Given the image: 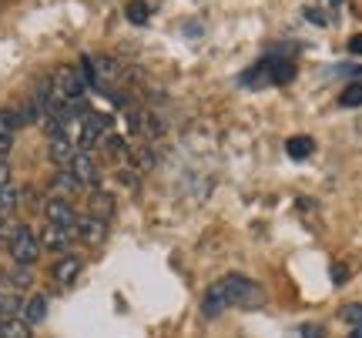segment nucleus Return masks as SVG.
<instances>
[{
  "label": "nucleus",
  "instance_id": "aec40b11",
  "mask_svg": "<svg viewBox=\"0 0 362 338\" xmlns=\"http://www.w3.org/2000/svg\"><path fill=\"white\" fill-rule=\"evenodd\" d=\"M11 147H13V131L0 128V157H4V155H11Z\"/></svg>",
  "mask_w": 362,
  "mask_h": 338
},
{
  "label": "nucleus",
  "instance_id": "4468645a",
  "mask_svg": "<svg viewBox=\"0 0 362 338\" xmlns=\"http://www.w3.org/2000/svg\"><path fill=\"white\" fill-rule=\"evenodd\" d=\"M47 318V298L44 295H34V298L24 305V322L27 325H40Z\"/></svg>",
  "mask_w": 362,
  "mask_h": 338
},
{
  "label": "nucleus",
  "instance_id": "f3484780",
  "mask_svg": "<svg viewBox=\"0 0 362 338\" xmlns=\"http://www.w3.org/2000/svg\"><path fill=\"white\" fill-rule=\"evenodd\" d=\"M339 318L352 328H362V301H349V305H342L339 308Z\"/></svg>",
  "mask_w": 362,
  "mask_h": 338
},
{
  "label": "nucleus",
  "instance_id": "9d476101",
  "mask_svg": "<svg viewBox=\"0 0 362 338\" xmlns=\"http://www.w3.org/2000/svg\"><path fill=\"white\" fill-rule=\"evenodd\" d=\"M74 144H71V138L67 134H61V138H51V161L57 164V168H71V161H74Z\"/></svg>",
  "mask_w": 362,
  "mask_h": 338
},
{
  "label": "nucleus",
  "instance_id": "5701e85b",
  "mask_svg": "<svg viewBox=\"0 0 362 338\" xmlns=\"http://www.w3.org/2000/svg\"><path fill=\"white\" fill-rule=\"evenodd\" d=\"M302 338H325V332H322V325H305L302 328Z\"/></svg>",
  "mask_w": 362,
  "mask_h": 338
},
{
  "label": "nucleus",
  "instance_id": "f8f14e48",
  "mask_svg": "<svg viewBox=\"0 0 362 338\" xmlns=\"http://www.w3.org/2000/svg\"><path fill=\"white\" fill-rule=\"evenodd\" d=\"M285 151H288V157H296V161H305V157H312V151H315V141L305 138V134H296V138L285 141Z\"/></svg>",
  "mask_w": 362,
  "mask_h": 338
},
{
  "label": "nucleus",
  "instance_id": "39448f33",
  "mask_svg": "<svg viewBox=\"0 0 362 338\" xmlns=\"http://www.w3.org/2000/svg\"><path fill=\"white\" fill-rule=\"evenodd\" d=\"M67 171L81 181V188H84V184H88V188H98V164H94V157H90L88 151H78Z\"/></svg>",
  "mask_w": 362,
  "mask_h": 338
},
{
  "label": "nucleus",
  "instance_id": "0eeeda50",
  "mask_svg": "<svg viewBox=\"0 0 362 338\" xmlns=\"http://www.w3.org/2000/svg\"><path fill=\"white\" fill-rule=\"evenodd\" d=\"M37 238H40V248H47V251H57V255L71 248V231H67V228H57V224H51V222L44 224V231H40Z\"/></svg>",
  "mask_w": 362,
  "mask_h": 338
},
{
  "label": "nucleus",
  "instance_id": "393cba45",
  "mask_svg": "<svg viewBox=\"0 0 362 338\" xmlns=\"http://www.w3.org/2000/svg\"><path fill=\"white\" fill-rule=\"evenodd\" d=\"M117 181H121V184H134V174H131V171H117Z\"/></svg>",
  "mask_w": 362,
  "mask_h": 338
},
{
  "label": "nucleus",
  "instance_id": "7ed1b4c3",
  "mask_svg": "<svg viewBox=\"0 0 362 338\" xmlns=\"http://www.w3.org/2000/svg\"><path fill=\"white\" fill-rule=\"evenodd\" d=\"M51 84H54V94H57L61 101H81V94L88 87L84 74H78L74 67H61V71L54 74Z\"/></svg>",
  "mask_w": 362,
  "mask_h": 338
},
{
  "label": "nucleus",
  "instance_id": "6e6552de",
  "mask_svg": "<svg viewBox=\"0 0 362 338\" xmlns=\"http://www.w3.org/2000/svg\"><path fill=\"white\" fill-rule=\"evenodd\" d=\"M74 231L84 238V241H90V245H98V241H104L107 238V222H101V218H78V224H74Z\"/></svg>",
  "mask_w": 362,
  "mask_h": 338
},
{
  "label": "nucleus",
  "instance_id": "6ab92c4d",
  "mask_svg": "<svg viewBox=\"0 0 362 338\" xmlns=\"http://www.w3.org/2000/svg\"><path fill=\"white\" fill-rule=\"evenodd\" d=\"M128 20L131 24H144L148 20V7H144L141 0H131L128 4Z\"/></svg>",
  "mask_w": 362,
  "mask_h": 338
},
{
  "label": "nucleus",
  "instance_id": "423d86ee",
  "mask_svg": "<svg viewBox=\"0 0 362 338\" xmlns=\"http://www.w3.org/2000/svg\"><path fill=\"white\" fill-rule=\"evenodd\" d=\"M104 128H107V121L98 114H88L84 121H81V134H78V144H81V151H90L94 144L101 141V134Z\"/></svg>",
  "mask_w": 362,
  "mask_h": 338
},
{
  "label": "nucleus",
  "instance_id": "4be33fe9",
  "mask_svg": "<svg viewBox=\"0 0 362 338\" xmlns=\"http://www.w3.org/2000/svg\"><path fill=\"white\" fill-rule=\"evenodd\" d=\"M7 184H11V164L0 157V188H7Z\"/></svg>",
  "mask_w": 362,
  "mask_h": 338
},
{
  "label": "nucleus",
  "instance_id": "b1692460",
  "mask_svg": "<svg viewBox=\"0 0 362 338\" xmlns=\"http://www.w3.org/2000/svg\"><path fill=\"white\" fill-rule=\"evenodd\" d=\"M349 51L356 54V57H362V34H356V37H349Z\"/></svg>",
  "mask_w": 362,
  "mask_h": 338
},
{
  "label": "nucleus",
  "instance_id": "2eb2a0df",
  "mask_svg": "<svg viewBox=\"0 0 362 338\" xmlns=\"http://www.w3.org/2000/svg\"><path fill=\"white\" fill-rule=\"evenodd\" d=\"M0 338H30V325H27L24 318H4Z\"/></svg>",
  "mask_w": 362,
  "mask_h": 338
},
{
  "label": "nucleus",
  "instance_id": "9b49d317",
  "mask_svg": "<svg viewBox=\"0 0 362 338\" xmlns=\"http://www.w3.org/2000/svg\"><path fill=\"white\" fill-rule=\"evenodd\" d=\"M81 265H84V261H81L78 255H67V258H61L54 265V278H57L61 285H71V282L81 274Z\"/></svg>",
  "mask_w": 362,
  "mask_h": 338
},
{
  "label": "nucleus",
  "instance_id": "bb28decb",
  "mask_svg": "<svg viewBox=\"0 0 362 338\" xmlns=\"http://www.w3.org/2000/svg\"><path fill=\"white\" fill-rule=\"evenodd\" d=\"M0 325H4V315H0Z\"/></svg>",
  "mask_w": 362,
  "mask_h": 338
},
{
  "label": "nucleus",
  "instance_id": "a211bd4d",
  "mask_svg": "<svg viewBox=\"0 0 362 338\" xmlns=\"http://www.w3.org/2000/svg\"><path fill=\"white\" fill-rule=\"evenodd\" d=\"M339 104L342 107H362V84H349L346 91L339 94Z\"/></svg>",
  "mask_w": 362,
  "mask_h": 338
},
{
  "label": "nucleus",
  "instance_id": "20e7f679",
  "mask_svg": "<svg viewBox=\"0 0 362 338\" xmlns=\"http://www.w3.org/2000/svg\"><path fill=\"white\" fill-rule=\"evenodd\" d=\"M44 215H47V222L57 224V228H67V231H74V224H78V215H74V205L67 201V198H47V205H44Z\"/></svg>",
  "mask_w": 362,
  "mask_h": 338
},
{
  "label": "nucleus",
  "instance_id": "f03ea898",
  "mask_svg": "<svg viewBox=\"0 0 362 338\" xmlns=\"http://www.w3.org/2000/svg\"><path fill=\"white\" fill-rule=\"evenodd\" d=\"M7 248H11V258L21 265V268H30L34 261H37L40 255V238L27 224H21L17 231H13V238L7 241Z\"/></svg>",
  "mask_w": 362,
  "mask_h": 338
},
{
  "label": "nucleus",
  "instance_id": "f257e3e1",
  "mask_svg": "<svg viewBox=\"0 0 362 338\" xmlns=\"http://www.w3.org/2000/svg\"><path fill=\"white\" fill-rule=\"evenodd\" d=\"M265 295H262V288L255 282H248L242 274H225L218 278L215 285L205 291V298H202V315L205 318H218L221 312H228V308H259Z\"/></svg>",
  "mask_w": 362,
  "mask_h": 338
},
{
  "label": "nucleus",
  "instance_id": "dca6fc26",
  "mask_svg": "<svg viewBox=\"0 0 362 338\" xmlns=\"http://www.w3.org/2000/svg\"><path fill=\"white\" fill-rule=\"evenodd\" d=\"M17 188L13 184H7V188H0V218H11L13 208H17Z\"/></svg>",
  "mask_w": 362,
  "mask_h": 338
},
{
  "label": "nucleus",
  "instance_id": "ddd939ff",
  "mask_svg": "<svg viewBox=\"0 0 362 338\" xmlns=\"http://www.w3.org/2000/svg\"><path fill=\"white\" fill-rule=\"evenodd\" d=\"M51 184H54V195H57V198H67V195H74V191H81V181L67 168L57 171Z\"/></svg>",
  "mask_w": 362,
  "mask_h": 338
},
{
  "label": "nucleus",
  "instance_id": "a878e982",
  "mask_svg": "<svg viewBox=\"0 0 362 338\" xmlns=\"http://www.w3.org/2000/svg\"><path fill=\"white\" fill-rule=\"evenodd\" d=\"M349 338H362V328H352V332H349Z\"/></svg>",
  "mask_w": 362,
  "mask_h": 338
},
{
  "label": "nucleus",
  "instance_id": "1a4fd4ad",
  "mask_svg": "<svg viewBox=\"0 0 362 338\" xmlns=\"http://www.w3.org/2000/svg\"><path fill=\"white\" fill-rule=\"evenodd\" d=\"M88 211L90 218H101V222H107L111 215H115V198L107 195V191H101V188H94L88 198Z\"/></svg>",
  "mask_w": 362,
  "mask_h": 338
},
{
  "label": "nucleus",
  "instance_id": "412c9836",
  "mask_svg": "<svg viewBox=\"0 0 362 338\" xmlns=\"http://www.w3.org/2000/svg\"><path fill=\"white\" fill-rule=\"evenodd\" d=\"M17 228H21V224L13 222V218H0V238H7V241H11Z\"/></svg>",
  "mask_w": 362,
  "mask_h": 338
}]
</instances>
